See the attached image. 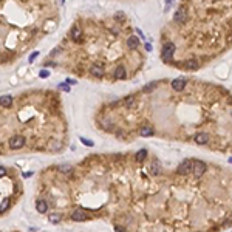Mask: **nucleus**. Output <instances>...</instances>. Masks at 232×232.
<instances>
[{
  "label": "nucleus",
  "instance_id": "20",
  "mask_svg": "<svg viewBox=\"0 0 232 232\" xmlns=\"http://www.w3.org/2000/svg\"><path fill=\"white\" fill-rule=\"evenodd\" d=\"M229 163H231V164H232V156H231V158H229Z\"/></svg>",
  "mask_w": 232,
  "mask_h": 232
},
{
  "label": "nucleus",
  "instance_id": "16",
  "mask_svg": "<svg viewBox=\"0 0 232 232\" xmlns=\"http://www.w3.org/2000/svg\"><path fill=\"white\" fill-rule=\"evenodd\" d=\"M150 172L153 173V175H158V173H159V166L153 163V164H152V169H150Z\"/></svg>",
  "mask_w": 232,
  "mask_h": 232
},
{
  "label": "nucleus",
  "instance_id": "4",
  "mask_svg": "<svg viewBox=\"0 0 232 232\" xmlns=\"http://www.w3.org/2000/svg\"><path fill=\"white\" fill-rule=\"evenodd\" d=\"M206 170V166L201 161H193V176L195 178H201V175Z\"/></svg>",
  "mask_w": 232,
  "mask_h": 232
},
{
  "label": "nucleus",
  "instance_id": "3",
  "mask_svg": "<svg viewBox=\"0 0 232 232\" xmlns=\"http://www.w3.org/2000/svg\"><path fill=\"white\" fill-rule=\"evenodd\" d=\"M192 169H193V163L189 161V159H186V161H183L180 164V167H178V173L180 175H189Z\"/></svg>",
  "mask_w": 232,
  "mask_h": 232
},
{
  "label": "nucleus",
  "instance_id": "15",
  "mask_svg": "<svg viewBox=\"0 0 232 232\" xmlns=\"http://www.w3.org/2000/svg\"><path fill=\"white\" fill-rule=\"evenodd\" d=\"M59 170L64 172V173H68V172H71V167L67 166V164H64V166H59Z\"/></svg>",
  "mask_w": 232,
  "mask_h": 232
},
{
  "label": "nucleus",
  "instance_id": "10",
  "mask_svg": "<svg viewBox=\"0 0 232 232\" xmlns=\"http://www.w3.org/2000/svg\"><path fill=\"white\" fill-rule=\"evenodd\" d=\"M50 150H60L62 149V142L60 141H51L50 146H48Z\"/></svg>",
  "mask_w": 232,
  "mask_h": 232
},
{
  "label": "nucleus",
  "instance_id": "13",
  "mask_svg": "<svg viewBox=\"0 0 232 232\" xmlns=\"http://www.w3.org/2000/svg\"><path fill=\"white\" fill-rule=\"evenodd\" d=\"M50 221L51 223H59L60 221V215H59V213H51V215H50Z\"/></svg>",
  "mask_w": 232,
  "mask_h": 232
},
{
  "label": "nucleus",
  "instance_id": "21",
  "mask_svg": "<svg viewBox=\"0 0 232 232\" xmlns=\"http://www.w3.org/2000/svg\"><path fill=\"white\" fill-rule=\"evenodd\" d=\"M167 2H170V0H167Z\"/></svg>",
  "mask_w": 232,
  "mask_h": 232
},
{
  "label": "nucleus",
  "instance_id": "7",
  "mask_svg": "<svg viewBox=\"0 0 232 232\" xmlns=\"http://www.w3.org/2000/svg\"><path fill=\"white\" fill-rule=\"evenodd\" d=\"M71 220L73 221H85L87 215H85L84 210H74L73 213H71Z\"/></svg>",
  "mask_w": 232,
  "mask_h": 232
},
{
  "label": "nucleus",
  "instance_id": "2",
  "mask_svg": "<svg viewBox=\"0 0 232 232\" xmlns=\"http://www.w3.org/2000/svg\"><path fill=\"white\" fill-rule=\"evenodd\" d=\"M186 85H187V79H184V77H176V79H173L172 84H170L173 91H183L186 88Z\"/></svg>",
  "mask_w": 232,
  "mask_h": 232
},
{
  "label": "nucleus",
  "instance_id": "11",
  "mask_svg": "<svg viewBox=\"0 0 232 232\" xmlns=\"http://www.w3.org/2000/svg\"><path fill=\"white\" fill-rule=\"evenodd\" d=\"M146 156H147V150H144V149H142V150H139L138 153H136V161H138V163L144 161V159H146Z\"/></svg>",
  "mask_w": 232,
  "mask_h": 232
},
{
  "label": "nucleus",
  "instance_id": "9",
  "mask_svg": "<svg viewBox=\"0 0 232 232\" xmlns=\"http://www.w3.org/2000/svg\"><path fill=\"white\" fill-rule=\"evenodd\" d=\"M36 209H37V212H40V213H45V212L48 210V204H47V201L39 200L37 203H36Z\"/></svg>",
  "mask_w": 232,
  "mask_h": 232
},
{
  "label": "nucleus",
  "instance_id": "14",
  "mask_svg": "<svg viewBox=\"0 0 232 232\" xmlns=\"http://www.w3.org/2000/svg\"><path fill=\"white\" fill-rule=\"evenodd\" d=\"M81 142H82L84 146H87V147H93V141L87 139V138H81Z\"/></svg>",
  "mask_w": 232,
  "mask_h": 232
},
{
  "label": "nucleus",
  "instance_id": "6",
  "mask_svg": "<svg viewBox=\"0 0 232 232\" xmlns=\"http://www.w3.org/2000/svg\"><path fill=\"white\" fill-rule=\"evenodd\" d=\"M127 47L130 50H136L139 47V39L136 37V36H129L127 37Z\"/></svg>",
  "mask_w": 232,
  "mask_h": 232
},
{
  "label": "nucleus",
  "instance_id": "1",
  "mask_svg": "<svg viewBox=\"0 0 232 232\" xmlns=\"http://www.w3.org/2000/svg\"><path fill=\"white\" fill-rule=\"evenodd\" d=\"M8 146H10V149H13V150L22 149L25 146V138L20 136V135H16V136H13L10 141H8Z\"/></svg>",
  "mask_w": 232,
  "mask_h": 232
},
{
  "label": "nucleus",
  "instance_id": "5",
  "mask_svg": "<svg viewBox=\"0 0 232 232\" xmlns=\"http://www.w3.org/2000/svg\"><path fill=\"white\" fill-rule=\"evenodd\" d=\"M193 141L197 142V144H200V146H204V144H207V142H209V135H207V133H204V132H198L197 135L193 136Z\"/></svg>",
  "mask_w": 232,
  "mask_h": 232
},
{
  "label": "nucleus",
  "instance_id": "19",
  "mask_svg": "<svg viewBox=\"0 0 232 232\" xmlns=\"http://www.w3.org/2000/svg\"><path fill=\"white\" fill-rule=\"evenodd\" d=\"M115 232H126V231H124L122 226H116V228H115Z\"/></svg>",
  "mask_w": 232,
  "mask_h": 232
},
{
  "label": "nucleus",
  "instance_id": "12",
  "mask_svg": "<svg viewBox=\"0 0 232 232\" xmlns=\"http://www.w3.org/2000/svg\"><path fill=\"white\" fill-rule=\"evenodd\" d=\"M11 102H13V97L11 96H2V107L11 105Z\"/></svg>",
  "mask_w": 232,
  "mask_h": 232
},
{
  "label": "nucleus",
  "instance_id": "17",
  "mask_svg": "<svg viewBox=\"0 0 232 232\" xmlns=\"http://www.w3.org/2000/svg\"><path fill=\"white\" fill-rule=\"evenodd\" d=\"M8 203H10V200H3L2 201V212H5V207L8 206Z\"/></svg>",
  "mask_w": 232,
  "mask_h": 232
},
{
  "label": "nucleus",
  "instance_id": "22",
  "mask_svg": "<svg viewBox=\"0 0 232 232\" xmlns=\"http://www.w3.org/2000/svg\"><path fill=\"white\" fill-rule=\"evenodd\" d=\"M231 116H232V113H231Z\"/></svg>",
  "mask_w": 232,
  "mask_h": 232
},
{
  "label": "nucleus",
  "instance_id": "8",
  "mask_svg": "<svg viewBox=\"0 0 232 232\" xmlns=\"http://www.w3.org/2000/svg\"><path fill=\"white\" fill-rule=\"evenodd\" d=\"M139 135L141 136H153L155 135V130L149 127V126H144V127H141L139 129Z\"/></svg>",
  "mask_w": 232,
  "mask_h": 232
},
{
  "label": "nucleus",
  "instance_id": "18",
  "mask_svg": "<svg viewBox=\"0 0 232 232\" xmlns=\"http://www.w3.org/2000/svg\"><path fill=\"white\" fill-rule=\"evenodd\" d=\"M48 74H50V73H48L47 70H42V71H40V77H47Z\"/></svg>",
  "mask_w": 232,
  "mask_h": 232
}]
</instances>
